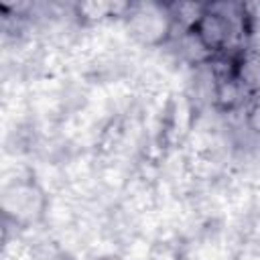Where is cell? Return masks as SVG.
<instances>
[{"mask_svg":"<svg viewBox=\"0 0 260 260\" xmlns=\"http://www.w3.org/2000/svg\"><path fill=\"white\" fill-rule=\"evenodd\" d=\"M236 79L248 95L260 89V49L246 47L236 55Z\"/></svg>","mask_w":260,"mask_h":260,"instance_id":"obj_2","label":"cell"},{"mask_svg":"<svg viewBox=\"0 0 260 260\" xmlns=\"http://www.w3.org/2000/svg\"><path fill=\"white\" fill-rule=\"evenodd\" d=\"M126 28L132 39L146 47H160L173 37V20L167 4L130 2L126 12Z\"/></svg>","mask_w":260,"mask_h":260,"instance_id":"obj_1","label":"cell"},{"mask_svg":"<svg viewBox=\"0 0 260 260\" xmlns=\"http://www.w3.org/2000/svg\"><path fill=\"white\" fill-rule=\"evenodd\" d=\"M244 120H246V128L252 134L260 136V89L254 91L244 104Z\"/></svg>","mask_w":260,"mask_h":260,"instance_id":"obj_3","label":"cell"},{"mask_svg":"<svg viewBox=\"0 0 260 260\" xmlns=\"http://www.w3.org/2000/svg\"><path fill=\"white\" fill-rule=\"evenodd\" d=\"M100 260H120V258H116V256H104V258H100Z\"/></svg>","mask_w":260,"mask_h":260,"instance_id":"obj_4","label":"cell"}]
</instances>
